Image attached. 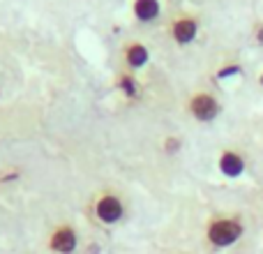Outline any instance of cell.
I'll use <instances>...</instances> for the list:
<instances>
[{"label": "cell", "instance_id": "obj_1", "mask_svg": "<svg viewBox=\"0 0 263 254\" xmlns=\"http://www.w3.org/2000/svg\"><path fill=\"white\" fill-rule=\"evenodd\" d=\"M245 233V224L238 217H219L213 220L205 229V241L213 247H231Z\"/></svg>", "mask_w": 263, "mask_h": 254}, {"label": "cell", "instance_id": "obj_2", "mask_svg": "<svg viewBox=\"0 0 263 254\" xmlns=\"http://www.w3.org/2000/svg\"><path fill=\"white\" fill-rule=\"evenodd\" d=\"M123 215H125V206L116 194H102L95 201V217L102 224H116L123 220Z\"/></svg>", "mask_w": 263, "mask_h": 254}, {"label": "cell", "instance_id": "obj_3", "mask_svg": "<svg viewBox=\"0 0 263 254\" xmlns=\"http://www.w3.org/2000/svg\"><path fill=\"white\" fill-rule=\"evenodd\" d=\"M77 245H79V236L69 224L58 227L49 238V247H51V252H55V254H72L77 250Z\"/></svg>", "mask_w": 263, "mask_h": 254}, {"label": "cell", "instance_id": "obj_4", "mask_svg": "<svg viewBox=\"0 0 263 254\" xmlns=\"http://www.w3.org/2000/svg\"><path fill=\"white\" fill-rule=\"evenodd\" d=\"M217 111L219 106L213 95H196L192 100V114L196 116V120H213L217 116Z\"/></svg>", "mask_w": 263, "mask_h": 254}, {"label": "cell", "instance_id": "obj_5", "mask_svg": "<svg viewBox=\"0 0 263 254\" xmlns=\"http://www.w3.org/2000/svg\"><path fill=\"white\" fill-rule=\"evenodd\" d=\"M219 169H222L224 176L238 178L242 171H245V162H242V157L236 153H224L222 157H219Z\"/></svg>", "mask_w": 263, "mask_h": 254}, {"label": "cell", "instance_id": "obj_6", "mask_svg": "<svg viewBox=\"0 0 263 254\" xmlns=\"http://www.w3.org/2000/svg\"><path fill=\"white\" fill-rule=\"evenodd\" d=\"M196 37V23L192 19H180V21L173 23V40L178 44H190Z\"/></svg>", "mask_w": 263, "mask_h": 254}, {"label": "cell", "instance_id": "obj_7", "mask_svg": "<svg viewBox=\"0 0 263 254\" xmlns=\"http://www.w3.org/2000/svg\"><path fill=\"white\" fill-rule=\"evenodd\" d=\"M134 14L141 21H153L159 14V3L157 0H136L134 3Z\"/></svg>", "mask_w": 263, "mask_h": 254}, {"label": "cell", "instance_id": "obj_8", "mask_svg": "<svg viewBox=\"0 0 263 254\" xmlns=\"http://www.w3.org/2000/svg\"><path fill=\"white\" fill-rule=\"evenodd\" d=\"M145 60H148V51L143 44H132L127 49V63L132 67H143Z\"/></svg>", "mask_w": 263, "mask_h": 254}, {"label": "cell", "instance_id": "obj_9", "mask_svg": "<svg viewBox=\"0 0 263 254\" xmlns=\"http://www.w3.org/2000/svg\"><path fill=\"white\" fill-rule=\"evenodd\" d=\"M120 86H123V90H125V95H127V97H134L136 95V86H134V81H132L129 77L120 79Z\"/></svg>", "mask_w": 263, "mask_h": 254}, {"label": "cell", "instance_id": "obj_10", "mask_svg": "<svg viewBox=\"0 0 263 254\" xmlns=\"http://www.w3.org/2000/svg\"><path fill=\"white\" fill-rule=\"evenodd\" d=\"M178 148H180V141H178V139H168L166 141V150H168V153H176Z\"/></svg>", "mask_w": 263, "mask_h": 254}, {"label": "cell", "instance_id": "obj_11", "mask_svg": "<svg viewBox=\"0 0 263 254\" xmlns=\"http://www.w3.org/2000/svg\"><path fill=\"white\" fill-rule=\"evenodd\" d=\"M236 72H238V67H227L219 72V77H231V74H236Z\"/></svg>", "mask_w": 263, "mask_h": 254}, {"label": "cell", "instance_id": "obj_12", "mask_svg": "<svg viewBox=\"0 0 263 254\" xmlns=\"http://www.w3.org/2000/svg\"><path fill=\"white\" fill-rule=\"evenodd\" d=\"M256 37H259V42H263V28L259 30V35H256Z\"/></svg>", "mask_w": 263, "mask_h": 254}, {"label": "cell", "instance_id": "obj_13", "mask_svg": "<svg viewBox=\"0 0 263 254\" xmlns=\"http://www.w3.org/2000/svg\"><path fill=\"white\" fill-rule=\"evenodd\" d=\"M259 81H261V86H263V74H261V79H259Z\"/></svg>", "mask_w": 263, "mask_h": 254}]
</instances>
